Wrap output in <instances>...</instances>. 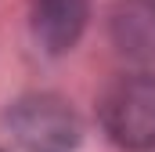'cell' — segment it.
Listing matches in <instances>:
<instances>
[{
  "label": "cell",
  "instance_id": "cell-3",
  "mask_svg": "<svg viewBox=\"0 0 155 152\" xmlns=\"http://www.w3.org/2000/svg\"><path fill=\"white\" fill-rule=\"evenodd\" d=\"M87 0H36L33 4V36L43 43V51L61 54L79 40L87 26Z\"/></svg>",
  "mask_w": 155,
  "mask_h": 152
},
{
  "label": "cell",
  "instance_id": "cell-1",
  "mask_svg": "<svg viewBox=\"0 0 155 152\" xmlns=\"http://www.w3.org/2000/svg\"><path fill=\"white\" fill-rule=\"evenodd\" d=\"M101 123L119 149H155V76H119L101 98Z\"/></svg>",
  "mask_w": 155,
  "mask_h": 152
},
{
  "label": "cell",
  "instance_id": "cell-2",
  "mask_svg": "<svg viewBox=\"0 0 155 152\" xmlns=\"http://www.w3.org/2000/svg\"><path fill=\"white\" fill-rule=\"evenodd\" d=\"M11 130L29 152H69L79 141V123L72 109L54 94L22 98L11 109Z\"/></svg>",
  "mask_w": 155,
  "mask_h": 152
},
{
  "label": "cell",
  "instance_id": "cell-4",
  "mask_svg": "<svg viewBox=\"0 0 155 152\" xmlns=\"http://www.w3.org/2000/svg\"><path fill=\"white\" fill-rule=\"evenodd\" d=\"M116 36L123 51L137 58H155V0H130L116 15Z\"/></svg>",
  "mask_w": 155,
  "mask_h": 152
}]
</instances>
